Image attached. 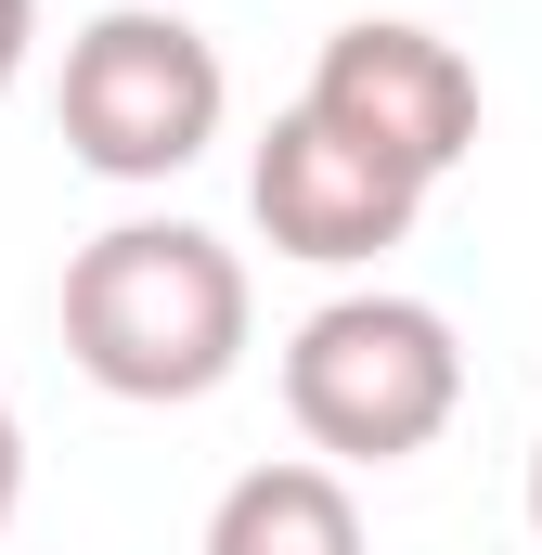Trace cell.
I'll return each mask as SVG.
<instances>
[{"label": "cell", "instance_id": "obj_6", "mask_svg": "<svg viewBox=\"0 0 542 555\" xmlns=\"http://www.w3.org/2000/svg\"><path fill=\"white\" fill-rule=\"evenodd\" d=\"M207 555H362V504H349L336 465L284 452V465H246L207 504Z\"/></svg>", "mask_w": 542, "mask_h": 555}, {"label": "cell", "instance_id": "obj_8", "mask_svg": "<svg viewBox=\"0 0 542 555\" xmlns=\"http://www.w3.org/2000/svg\"><path fill=\"white\" fill-rule=\"evenodd\" d=\"M13 504H26V426H13V401H0V530H13Z\"/></svg>", "mask_w": 542, "mask_h": 555}, {"label": "cell", "instance_id": "obj_3", "mask_svg": "<svg viewBox=\"0 0 542 555\" xmlns=\"http://www.w3.org/2000/svg\"><path fill=\"white\" fill-rule=\"evenodd\" d=\"M233 117V78L207 52V26H181L168 0H117L65 39V155L91 181H181Z\"/></svg>", "mask_w": 542, "mask_h": 555}, {"label": "cell", "instance_id": "obj_2", "mask_svg": "<svg viewBox=\"0 0 542 555\" xmlns=\"http://www.w3.org/2000/svg\"><path fill=\"white\" fill-rule=\"evenodd\" d=\"M465 401V349L452 323L401 297V284H362V297H323L297 336H284V414L310 439V465H401L426 452Z\"/></svg>", "mask_w": 542, "mask_h": 555}, {"label": "cell", "instance_id": "obj_5", "mask_svg": "<svg viewBox=\"0 0 542 555\" xmlns=\"http://www.w3.org/2000/svg\"><path fill=\"white\" fill-rule=\"evenodd\" d=\"M246 207H259V233L284 246V259H310V272H362V259H388L413 220H426V181L388 168L375 142L323 130L310 104H284V117L259 130Z\"/></svg>", "mask_w": 542, "mask_h": 555}, {"label": "cell", "instance_id": "obj_9", "mask_svg": "<svg viewBox=\"0 0 542 555\" xmlns=\"http://www.w3.org/2000/svg\"><path fill=\"white\" fill-rule=\"evenodd\" d=\"M530 530H542V452H530Z\"/></svg>", "mask_w": 542, "mask_h": 555}, {"label": "cell", "instance_id": "obj_1", "mask_svg": "<svg viewBox=\"0 0 542 555\" xmlns=\"http://www.w3.org/2000/svg\"><path fill=\"white\" fill-rule=\"evenodd\" d=\"M65 362L104 401H207L246 362V259L194 220H117L65 259Z\"/></svg>", "mask_w": 542, "mask_h": 555}, {"label": "cell", "instance_id": "obj_7", "mask_svg": "<svg viewBox=\"0 0 542 555\" xmlns=\"http://www.w3.org/2000/svg\"><path fill=\"white\" fill-rule=\"evenodd\" d=\"M26 52H39V0H0V91L26 78Z\"/></svg>", "mask_w": 542, "mask_h": 555}, {"label": "cell", "instance_id": "obj_4", "mask_svg": "<svg viewBox=\"0 0 542 555\" xmlns=\"http://www.w3.org/2000/svg\"><path fill=\"white\" fill-rule=\"evenodd\" d=\"M323 130L375 142L388 168L413 181H439V168H465V142H478V65L439 39V26H401V13H362V26H336L323 39V65H310V91H297Z\"/></svg>", "mask_w": 542, "mask_h": 555}]
</instances>
